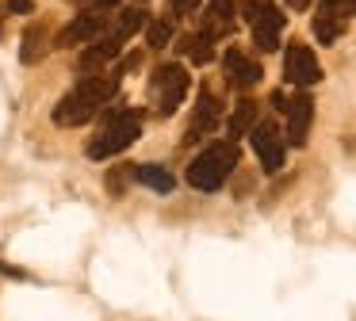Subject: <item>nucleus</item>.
<instances>
[{"instance_id": "a211bd4d", "label": "nucleus", "mask_w": 356, "mask_h": 321, "mask_svg": "<svg viewBox=\"0 0 356 321\" xmlns=\"http://www.w3.org/2000/svg\"><path fill=\"white\" fill-rule=\"evenodd\" d=\"M253 126H257V104L253 99H241V104L234 107V115H230V134L241 138V134H249Z\"/></svg>"}, {"instance_id": "f257e3e1", "label": "nucleus", "mask_w": 356, "mask_h": 321, "mask_svg": "<svg viewBox=\"0 0 356 321\" xmlns=\"http://www.w3.org/2000/svg\"><path fill=\"white\" fill-rule=\"evenodd\" d=\"M119 92V73H92L77 84L73 92H65L62 104L54 107V122L58 126H81L88 122L111 96Z\"/></svg>"}, {"instance_id": "ddd939ff", "label": "nucleus", "mask_w": 356, "mask_h": 321, "mask_svg": "<svg viewBox=\"0 0 356 321\" xmlns=\"http://www.w3.org/2000/svg\"><path fill=\"white\" fill-rule=\"evenodd\" d=\"M234 0H211L207 4V23H203V35H211V38H218V35H230V27H234Z\"/></svg>"}, {"instance_id": "7ed1b4c3", "label": "nucleus", "mask_w": 356, "mask_h": 321, "mask_svg": "<svg viewBox=\"0 0 356 321\" xmlns=\"http://www.w3.org/2000/svg\"><path fill=\"white\" fill-rule=\"evenodd\" d=\"M234 165H238L234 142H215L188 165V183L200 191H218L226 183V176L234 172Z\"/></svg>"}, {"instance_id": "cd10ccee", "label": "nucleus", "mask_w": 356, "mask_h": 321, "mask_svg": "<svg viewBox=\"0 0 356 321\" xmlns=\"http://www.w3.org/2000/svg\"><path fill=\"white\" fill-rule=\"evenodd\" d=\"M92 4H100V8H115L119 0H92Z\"/></svg>"}, {"instance_id": "393cba45", "label": "nucleus", "mask_w": 356, "mask_h": 321, "mask_svg": "<svg viewBox=\"0 0 356 321\" xmlns=\"http://www.w3.org/2000/svg\"><path fill=\"white\" fill-rule=\"evenodd\" d=\"M8 8H12V12H31V8H35V0H8Z\"/></svg>"}, {"instance_id": "b1692460", "label": "nucleus", "mask_w": 356, "mask_h": 321, "mask_svg": "<svg viewBox=\"0 0 356 321\" xmlns=\"http://www.w3.org/2000/svg\"><path fill=\"white\" fill-rule=\"evenodd\" d=\"M200 4H203V0H169V12L172 15H192Z\"/></svg>"}, {"instance_id": "f8f14e48", "label": "nucleus", "mask_w": 356, "mask_h": 321, "mask_svg": "<svg viewBox=\"0 0 356 321\" xmlns=\"http://www.w3.org/2000/svg\"><path fill=\"white\" fill-rule=\"evenodd\" d=\"M249 27H253V42L261 46V50H276V46H280V31H284V12L272 4L268 12H264L261 19H253Z\"/></svg>"}, {"instance_id": "1a4fd4ad", "label": "nucleus", "mask_w": 356, "mask_h": 321, "mask_svg": "<svg viewBox=\"0 0 356 321\" xmlns=\"http://www.w3.org/2000/svg\"><path fill=\"white\" fill-rule=\"evenodd\" d=\"M104 19L96 12H81L77 19H70L62 31L54 35V46H62V50H70V46H81V42H92L96 35H100Z\"/></svg>"}, {"instance_id": "9d476101", "label": "nucleus", "mask_w": 356, "mask_h": 321, "mask_svg": "<svg viewBox=\"0 0 356 321\" xmlns=\"http://www.w3.org/2000/svg\"><path fill=\"white\" fill-rule=\"evenodd\" d=\"M50 46H54L50 23H47V19H35L31 27L24 31V50H19V58H24L27 65H35V61H42V58L50 54Z\"/></svg>"}, {"instance_id": "dca6fc26", "label": "nucleus", "mask_w": 356, "mask_h": 321, "mask_svg": "<svg viewBox=\"0 0 356 321\" xmlns=\"http://www.w3.org/2000/svg\"><path fill=\"white\" fill-rule=\"evenodd\" d=\"M341 35H345V19L322 8V12L314 15V38H318V42H325V46H333Z\"/></svg>"}, {"instance_id": "4468645a", "label": "nucleus", "mask_w": 356, "mask_h": 321, "mask_svg": "<svg viewBox=\"0 0 356 321\" xmlns=\"http://www.w3.org/2000/svg\"><path fill=\"white\" fill-rule=\"evenodd\" d=\"M134 180L146 183L149 191H157V195H169V191L177 188V176H172L169 168H161V165H138L134 168Z\"/></svg>"}, {"instance_id": "423d86ee", "label": "nucleus", "mask_w": 356, "mask_h": 321, "mask_svg": "<svg viewBox=\"0 0 356 321\" xmlns=\"http://www.w3.org/2000/svg\"><path fill=\"white\" fill-rule=\"evenodd\" d=\"M249 138H253V149L261 157L264 172H280L284 168V134L276 130V122H257Z\"/></svg>"}, {"instance_id": "f03ea898", "label": "nucleus", "mask_w": 356, "mask_h": 321, "mask_svg": "<svg viewBox=\"0 0 356 321\" xmlns=\"http://www.w3.org/2000/svg\"><path fill=\"white\" fill-rule=\"evenodd\" d=\"M138 130H142V111H134V107L111 111L108 119H104L100 134H92V142H88V157H92V160L119 157L127 145L138 142Z\"/></svg>"}, {"instance_id": "4be33fe9", "label": "nucleus", "mask_w": 356, "mask_h": 321, "mask_svg": "<svg viewBox=\"0 0 356 321\" xmlns=\"http://www.w3.org/2000/svg\"><path fill=\"white\" fill-rule=\"evenodd\" d=\"M268 8H272V0H245V4H241V15H245V23H253V19H261Z\"/></svg>"}, {"instance_id": "412c9836", "label": "nucleus", "mask_w": 356, "mask_h": 321, "mask_svg": "<svg viewBox=\"0 0 356 321\" xmlns=\"http://www.w3.org/2000/svg\"><path fill=\"white\" fill-rule=\"evenodd\" d=\"M131 168H115V172H108V191H111V195H123V191H127V183H131Z\"/></svg>"}, {"instance_id": "0eeeda50", "label": "nucleus", "mask_w": 356, "mask_h": 321, "mask_svg": "<svg viewBox=\"0 0 356 321\" xmlns=\"http://www.w3.org/2000/svg\"><path fill=\"white\" fill-rule=\"evenodd\" d=\"M218 115H222L218 96H215L211 88H200V104H195V115H192V122H188V142H200V138H207L211 130L218 126Z\"/></svg>"}, {"instance_id": "2eb2a0df", "label": "nucleus", "mask_w": 356, "mask_h": 321, "mask_svg": "<svg viewBox=\"0 0 356 321\" xmlns=\"http://www.w3.org/2000/svg\"><path fill=\"white\" fill-rule=\"evenodd\" d=\"M119 46H123L119 38H108V42H100V46H92V50H85V58H81V73H85V76H92L100 65H108V61L115 58V54H119Z\"/></svg>"}, {"instance_id": "5701e85b", "label": "nucleus", "mask_w": 356, "mask_h": 321, "mask_svg": "<svg viewBox=\"0 0 356 321\" xmlns=\"http://www.w3.org/2000/svg\"><path fill=\"white\" fill-rule=\"evenodd\" d=\"M325 12L341 15V19H348V15H356V0H322Z\"/></svg>"}, {"instance_id": "6e6552de", "label": "nucleus", "mask_w": 356, "mask_h": 321, "mask_svg": "<svg viewBox=\"0 0 356 321\" xmlns=\"http://www.w3.org/2000/svg\"><path fill=\"white\" fill-rule=\"evenodd\" d=\"M310 119H314V99H310L307 92H299L295 99H287V142H291V145H307Z\"/></svg>"}, {"instance_id": "39448f33", "label": "nucleus", "mask_w": 356, "mask_h": 321, "mask_svg": "<svg viewBox=\"0 0 356 321\" xmlns=\"http://www.w3.org/2000/svg\"><path fill=\"white\" fill-rule=\"evenodd\" d=\"M284 76L291 84H299V88H310V84L322 81V65H318L314 50H310V46H302V42L287 46V54H284Z\"/></svg>"}, {"instance_id": "a878e982", "label": "nucleus", "mask_w": 356, "mask_h": 321, "mask_svg": "<svg viewBox=\"0 0 356 321\" xmlns=\"http://www.w3.org/2000/svg\"><path fill=\"white\" fill-rule=\"evenodd\" d=\"M272 107H276V111H287V96H284V92H272Z\"/></svg>"}, {"instance_id": "9b49d317", "label": "nucleus", "mask_w": 356, "mask_h": 321, "mask_svg": "<svg viewBox=\"0 0 356 321\" xmlns=\"http://www.w3.org/2000/svg\"><path fill=\"white\" fill-rule=\"evenodd\" d=\"M222 65H226V81H230L234 88H253V84L261 81V65L241 50H230Z\"/></svg>"}, {"instance_id": "6ab92c4d", "label": "nucleus", "mask_w": 356, "mask_h": 321, "mask_svg": "<svg viewBox=\"0 0 356 321\" xmlns=\"http://www.w3.org/2000/svg\"><path fill=\"white\" fill-rule=\"evenodd\" d=\"M138 27H146V12H138V8H127V12L119 15L115 31H111V38H119V42H127V38H131Z\"/></svg>"}, {"instance_id": "20e7f679", "label": "nucleus", "mask_w": 356, "mask_h": 321, "mask_svg": "<svg viewBox=\"0 0 356 321\" xmlns=\"http://www.w3.org/2000/svg\"><path fill=\"white\" fill-rule=\"evenodd\" d=\"M188 84H192V76H188V69L180 65V61L157 65L154 76H149V96H154L157 111H161V115L177 111V107L184 104V96H188Z\"/></svg>"}, {"instance_id": "f3484780", "label": "nucleus", "mask_w": 356, "mask_h": 321, "mask_svg": "<svg viewBox=\"0 0 356 321\" xmlns=\"http://www.w3.org/2000/svg\"><path fill=\"white\" fill-rule=\"evenodd\" d=\"M211 42H215V38L200 31V35H184V38H180V50H184L195 65H207V61H211Z\"/></svg>"}, {"instance_id": "aec40b11", "label": "nucleus", "mask_w": 356, "mask_h": 321, "mask_svg": "<svg viewBox=\"0 0 356 321\" xmlns=\"http://www.w3.org/2000/svg\"><path fill=\"white\" fill-rule=\"evenodd\" d=\"M169 38H172V27L165 19H154V23H146V42L154 46V50H161V46H169Z\"/></svg>"}, {"instance_id": "c85d7f7f", "label": "nucleus", "mask_w": 356, "mask_h": 321, "mask_svg": "<svg viewBox=\"0 0 356 321\" xmlns=\"http://www.w3.org/2000/svg\"><path fill=\"white\" fill-rule=\"evenodd\" d=\"M0 35H4V4H0Z\"/></svg>"}, {"instance_id": "bb28decb", "label": "nucleus", "mask_w": 356, "mask_h": 321, "mask_svg": "<svg viewBox=\"0 0 356 321\" xmlns=\"http://www.w3.org/2000/svg\"><path fill=\"white\" fill-rule=\"evenodd\" d=\"M287 4H291V8H295V12H302V8H307V4H310V0H287Z\"/></svg>"}]
</instances>
